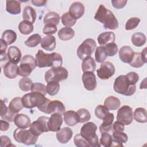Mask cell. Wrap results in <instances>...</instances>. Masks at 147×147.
<instances>
[{"instance_id":"6da1fadb","label":"cell","mask_w":147,"mask_h":147,"mask_svg":"<svg viewBox=\"0 0 147 147\" xmlns=\"http://www.w3.org/2000/svg\"><path fill=\"white\" fill-rule=\"evenodd\" d=\"M36 66L38 68L59 67H61L63 58L61 55L57 52L46 53L39 49L36 54Z\"/></svg>"},{"instance_id":"7a4b0ae2","label":"cell","mask_w":147,"mask_h":147,"mask_svg":"<svg viewBox=\"0 0 147 147\" xmlns=\"http://www.w3.org/2000/svg\"><path fill=\"white\" fill-rule=\"evenodd\" d=\"M94 19L102 23L106 29L115 30L119 26L118 21L113 12L107 9L103 5H99L94 16Z\"/></svg>"},{"instance_id":"3957f363","label":"cell","mask_w":147,"mask_h":147,"mask_svg":"<svg viewBox=\"0 0 147 147\" xmlns=\"http://www.w3.org/2000/svg\"><path fill=\"white\" fill-rule=\"evenodd\" d=\"M113 88L115 92L125 95L131 96L136 90V84H131L126 75L118 76L114 83Z\"/></svg>"},{"instance_id":"277c9868","label":"cell","mask_w":147,"mask_h":147,"mask_svg":"<svg viewBox=\"0 0 147 147\" xmlns=\"http://www.w3.org/2000/svg\"><path fill=\"white\" fill-rule=\"evenodd\" d=\"M96 125L92 122L86 123L81 127L80 134L86 140L90 146L96 147L100 146L98 141V137L96 134Z\"/></svg>"},{"instance_id":"5b68a950","label":"cell","mask_w":147,"mask_h":147,"mask_svg":"<svg viewBox=\"0 0 147 147\" xmlns=\"http://www.w3.org/2000/svg\"><path fill=\"white\" fill-rule=\"evenodd\" d=\"M45 95L37 92H31L25 94L22 98V103L24 107L32 109L37 107L40 108L47 100Z\"/></svg>"},{"instance_id":"8992f818","label":"cell","mask_w":147,"mask_h":147,"mask_svg":"<svg viewBox=\"0 0 147 147\" xmlns=\"http://www.w3.org/2000/svg\"><path fill=\"white\" fill-rule=\"evenodd\" d=\"M13 137L17 142L26 145H34L38 140V136L33 134L30 130L18 127L14 131Z\"/></svg>"},{"instance_id":"52a82bcc","label":"cell","mask_w":147,"mask_h":147,"mask_svg":"<svg viewBox=\"0 0 147 147\" xmlns=\"http://www.w3.org/2000/svg\"><path fill=\"white\" fill-rule=\"evenodd\" d=\"M36 67V59L30 55H26L21 59L18 68V75L22 77H27L30 75Z\"/></svg>"},{"instance_id":"ba28073f","label":"cell","mask_w":147,"mask_h":147,"mask_svg":"<svg viewBox=\"0 0 147 147\" xmlns=\"http://www.w3.org/2000/svg\"><path fill=\"white\" fill-rule=\"evenodd\" d=\"M68 76L67 69L62 67H53L48 70L44 76L45 80L47 83L49 82H59L67 79Z\"/></svg>"},{"instance_id":"9c48e42d","label":"cell","mask_w":147,"mask_h":147,"mask_svg":"<svg viewBox=\"0 0 147 147\" xmlns=\"http://www.w3.org/2000/svg\"><path fill=\"white\" fill-rule=\"evenodd\" d=\"M96 44L92 38H87L79 46L77 49V56L82 61L88 57H90L92 53L95 50Z\"/></svg>"},{"instance_id":"30bf717a","label":"cell","mask_w":147,"mask_h":147,"mask_svg":"<svg viewBox=\"0 0 147 147\" xmlns=\"http://www.w3.org/2000/svg\"><path fill=\"white\" fill-rule=\"evenodd\" d=\"M48 117L41 116L38 119L33 122L30 125L29 130L30 131L36 136H39L44 132H48L49 131L48 128Z\"/></svg>"},{"instance_id":"8fae6325","label":"cell","mask_w":147,"mask_h":147,"mask_svg":"<svg viewBox=\"0 0 147 147\" xmlns=\"http://www.w3.org/2000/svg\"><path fill=\"white\" fill-rule=\"evenodd\" d=\"M117 119L124 125L131 124L133 120L132 109L127 105L122 106L117 111Z\"/></svg>"},{"instance_id":"7c38bea8","label":"cell","mask_w":147,"mask_h":147,"mask_svg":"<svg viewBox=\"0 0 147 147\" xmlns=\"http://www.w3.org/2000/svg\"><path fill=\"white\" fill-rule=\"evenodd\" d=\"M115 67L112 63L109 61L103 63L99 68L96 70L98 76L102 80L109 79L115 74Z\"/></svg>"},{"instance_id":"4fadbf2b","label":"cell","mask_w":147,"mask_h":147,"mask_svg":"<svg viewBox=\"0 0 147 147\" xmlns=\"http://www.w3.org/2000/svg\"><path fill=\"white\" fill-rule=\"evenodd\" d=\"M82 82L84 88L88 91L94 90L97 85L96 76L92 72H84L82 75Z\"/></svg>"},{"instance_id":"5bb4252c","label":"cell","mask_w":147,"mask_h":147,"mask_svg":"<svg viewBox=\"0 0 147 147\" xmlns=\"http://www.w3.org/2000/svg\"><path fill=\"white\" fill-rule=\"evenodd\" d=\"M65 111V107L64 104L60 100H50L48 103L45 113L49 114L57 113L61 115H63Z\"/></svg>"},{"instance_id":"9a60e30c","label":"cell","mask_w":147,"mask_h":147,"mask_svg":"<svg viewBox=\"0 0 147 147\" xmlns=\"http://www.w3.org/2000/svg\"><path fill=\"white\" fill-rule=\"evenodd\" d=\"M63 123L62 115L55 113L52 114L48 120V128L51 131H57Z\"/></svg>"},{"instance_id":"2e32d148","label":"cell","mask_w":147,"mask_h":147,"mask_svg":"<svg viewBox=\"0 0 147 147\" xmlns=\"http://www.w3.org/2000/svg\"><path fill=\"white\" fill-rule=\"evenodd\" d=\"M134 55V52L129 46H123L119 51V57L125 63L129 64L133 60Z\"/></svg>"},{"instance_id":"e0dca14e","label":"cell","mask_w":147,"mask_h":147,"mask_svg":"<svg viewBox=\"0 0 147 147\" xmlns=\"http://www.w3.org/2000/svg\"><path fill=\"white\" fill-rule=\"evenodd\" d=\"M68 12L75 20L79 19L84 13V6L80 2H75L70 6Z\"/></svg>"},{"instance_id":"ac0fdd59","label":"cell","mask_w":147,"mask_h":147,"mask_svg":"<svg viewBox=\"0 0 147 147\" xmlns=\"http://www.w3.org/2000/svg\"><path fill=\"white\" fill-rule=\"evenodd\" d=\"M73 131L71 129L68 127H64L57 131L56 138L59 142L66 144L71 139Z\"/></svg>"},{"instance_id":"d6986e66","label":"cell","mask_w":147,"mask_h":147,"mask_svg":"<svg viewBox=\"0 0 147 147\" xmlns=\"http://www.w3.org/2000/svg\"><path fill=\"white\" fill-rule=\"evenodd\" d=\"M14 122L16 126L21 129H26L31 124L30 118L24 114H17L14 118Z\"/></svg>"},{"instance_id":"ffe728a7","label":"cell","mask_w":147,"mask_h":147,"mask_svg":"<svg viewBox=\"0 0 147 147\" xmlns=\"http://www.w3.org/2000/svg\"><path fill=\"white\" fill-rule=\"evenodd\" d=\"M18 67L10 61L3 67V73L5 76L9 79H14L18 75Z\"/></svg>"},{"instance_id":"44dd1931","label":"cell","mask_w":147,"mask_h":147,"mask_svg":"<svg viewBox=\"0 0 147 147\" xmlns=\"http://www.w3.org/2000/svg\"><path fill=\"white\" fill-rule=\"evenodd\" d=\"M7 56L10 62L17 64L21 60V52L20 49L15 46L10 47L7 50Z\"/></svg>"},{"instance_id":"7402d4cb","label":"cell","mask_w":147,"mask_h":147,"mask_svg":"<svg viewBox=\"0 0 147 147\" xmlns=\"http://www.w3.org/2000/svg\"><path fill=\"white\" fill-rule=\"evenodd\" d=\"M114 115L113 113H109L102 119L103 122L99 126V131L100 133L103 132H109L112 130V125L114 121Z\"/></svg>"},{"instance_id":"603a6c76","label":"cell","mask_w":147,"mask_h":147,"mask_svg":"<svg viewBox=\"0 0 147 147\" xmlns=\"http://www.w3.org/2000/svg\"><path fill=\"white\" fill-rule=\"evenodd\" d=\"M115 40V34L112 32H105L100 33L98 37V41L100 46L114 42Z\"/></svg>"},{"instance_id":"cb8c5ba5","label":"cell","mask_w":147,"mask_h":147,"mask_svg":"<svg viewBox=\"0 0 147 147\" xmlns=\"http://www.w3.org/2000/svg\"><path fill=\"white\" fill-rule=\"evenodd\" d=\"M1 117L2 119L11 122L14 121V118L17 114L12 112L9 107H7L4 102L1 100Z\"/></svg>"},{"instance_id":"d4e9b609","label":"cell","mask_w":147,"mask_h":147,"mask_svg":"<svg viewBox=\"0 0 147 147\" xmlns=\"http://www.w3.org/2000/svg\"><path fill=\"white\" fill-rule=\"evenodd\" d=\"M41 47L48 51H52L56 47V42L54 36L49 35L43 37L41 42Z\"/></svg>"},{"instance_id":"484cf974","label":"cell","mask_w":147,"mask_h":147,"mask_svg":"<svg viewBox=\"0 0 147 147\" xmlns=\"http://www.w3.org/2000/svg\"><path fill=\"white\" fill-rule=\"evenodd\" d=\"M6 10L9 13L16 15L21 13V3L20 1L15 0H7L6 1Z\"/></svg>"},{"instance_id":"4316f807","label":"cell","mask_w":147,"mask_h":147,"mask_svg":"<svg viewBox=\"0 0 147 147\" xmlns=\"http://www.w3.org/2000/svg\"><path fill=\"white\" fill-rule=\"evenodd\" d=\"M63 115L64 122L68 126H73L79 122L77 113L73 110L65 111Z\"/></svg>"},{"instance_id":"83f0119b","label":"cell","mask_w":147,"mask_h":147,"mask_svg":"<svg viewBox=\"0 0 147 147\" xmlns=\"http://www.w3.org/2000/svg\"><path fill=\"white\" fill-rule=\"evenodd\" d=\"M113 144L112 146H122L123 145L122 144H125L127 141L128 140V137L127 135L122 132L120 131H114L113 133Z\"/></svg>"},{"instance_id":"f1b7e54d","label":"cell","mask_w":147,"mask_h":147,"mask_svg":"<svg viewBox=\"0 0 147 147\" xmlns=\"http://www.w3.org/2000/svg\"><path fill=\"white\" fill-rule=\"evenodd\" d=\"M22 18L24 20L33 24L36 19V12L35 10L30 6H25L23 10Z\"/></svg>"},{"instance_id":"f546056e","label":"cell","mask_w":147,"mask_h":147,"mask_svg":"<svg viewBox=\"0 0 147 147\" xmlns=\"http://www.w3.org/2000/svg\"><path fill=\"white\" fill-rule=\"evenodd\" d=\"M104 105L110 110H115L119 107L121 101L117 97L109 96L105 100Z\"/></svg>"},{"instance_id":"4dcf8cb0","label":"cell","mask_w":147,"mask_h":147,"mask_svg":"<svg viewBox=\"0 0 147 147\" xmlns=\"http://www.w3.org/2000/svg\"><path fill=\"white\" fill-rule=\"evenodd\" d=\"M57 35L60 40L67 41L74 37L75 32L70 27H64L59 30Z\"/></svg>"},{"instance_id":"1f68e13d","label":"cell","mask_w":147,"mask_h":147,"mask_svg":"<svg viewBox=\"0 0 147 147\" xmlns=\"http://www.w3.org/2000/svg\"><path fill=\"white\" fill-rule=\"evenodd\" d=\"M96 69V63L94 59L90 57L84 59L82 63V69L84 72H94Z\"/></svg>"},{"instance_id":"d6a6232c","label":"cell","mask_w":147,"mask_h":147,"mask_svg":"<svg viewBox=\"0 0 147 147\" xmlns=\"http://www.w3.org/2000/svg\"><path fill=\"white\" fill-rule=\"evenodd\" d=\"M60 20V17L57 13L55 11H49L47 13L43 20L45 25L47 24H53L57 25Z\"/></svg>"},{"instance_id":"836d02e7","label":"cell","mask_w":147,"mask_h":147,"mask_svg":"<svg viewBox=\"0 0 147 147\" xmlns=\"http://www.w3.org/2000/svg\"><path fill=\"white\" fill-rule=\"evenodd\" d=\"M8 107L12 112L17 114L24 107L22 103V98L16 97L12 99L9 103Z\"/></svg>"},{"instance_id":"e575fe53","label":"cell","mask_w":147,"mask_h":147,"mask_svg":"<svg viewBox=\"0 0 147 147\" xmlns=\"http://www.w3.org/2000/svg\"><path fill=\"white\" fill-rule=\"evenodd\" d=\"M1 39L7 45H11L16 41L17 39V34L14 30L7 29L3 32Z\"/></svg>"},{"instance_id":"d590c367","label":"cell","mask_w":147,"mask_h":147,"mask_svg":"<svg viewBox=\"0 0 147 147\" xmlns=\"http://www.w3.org/2000/svg\"><path fill=\"white\" fill-rule=\"evenodd\" d=\"M146 38L145 35L140 32H137L134 33L131 36V41L132 44L136 47H141L144 45L146 42Z\"/></svg>"},{"instance_id":"8d00e7d4","label":"cell","mask_w":147,"mask_h":147,"mask_svg":"<svg viewBox=\"0 0 147 147\" xmlns=\"http://www.w3.org/2000/svg\"><path fill=\"white\" fill-rule=\"evenodd\" d=\"M134 118L139 123H146L147 122L146 111L144 108H137L134 112Z\"/></svg>"},{"instance_id":"74e56055","label":"cell","mask_w":147,"mask_h":147,"mask_svg":"<svg viewBox=\"0 0 147 147\" xmlns=\"http://www.w3.org/2000/svg\"><path fill=\"white\" fill-rule=\"evenodd\" d=\"M18 29L21 34L26 35L31 33L33 31L34 26L32 23L24 20L19 24Z\"/></svg>"},{"instance_id":"f35d334b","label":"cell","mask_w":147,"mask_h":147,"mask_svg":"<svg viewBox=\"0 0 147 147\" xmlns=\"http://www.w3.org/2000/svg\"><path fill=\"white\" fill-rule=\"evenodd\" d=\"M41 37L39 34H32L25 41V44L30 48H33L38 45L41 42Z\"/></svg>"},{"instance_id":"ab89813d","label":"cell","mask_w":147,"mask_h":147,"mask_svg":"<svg viewBox=\"0 0 147 147\" xmlns=\"http://www.w3.org/2000/svg\"><path fill=\"white\" fill-rule=\"evenodd\" d=\"M18 84L20 88L22 91L24 92H28L31 90L33 82L30 78H28L27 77H24L20 79Z\"/></svg>"},{"instance_id":"60d3db41","label":"cell","mask_w":147,"mask_h":147,"mask_svg":"<svg viewBox=\"0 0 147 147\" xmlns=\"http://www.w3.org/2000/svg\"><path fill=\"white\" fill-rule=\"evenodd\" d=\"M61 20L63 25L65 27H71L76 22V20L72 17L69 12L64 13L61 17Z\"/></svg>"},{"instance_id":"b9f144b4","label":"cell","mask_w":147,"mask_h":147,"mask_svg":"<svg viewBox=\"0 0 147 147\" xmlns=\"http://www.w3.org/2000/svg\"><path fill=\"white\" fill-rule=\"evenodd\" d=\"M79 123H84L88 121L91 118V114L88 110L86 109H80L76 111Z\"/></svg>"},{"instance_id":"7bdbcfd3","label":"cell","mask_w":147,"mask_h":147,"mask_svg":"<svg viewBox=\"0 0 147 147\" xmlns=\"http://www.w3.org/2000/svg\"><path fill=\"white\" fill-rule=\"evenodd\" d=\"M60 90V84L57 82H49L47 83V92L51 96L56 95Z\"/></svg>"},{"instance_id":"ee69618b","label":"cell","mask_w":147,"mask_h":147,"mask_svg":"<svg viewBox=\"0 0 147 147\" xmlns=\"http://www.w3.org/2000/svg\"><path fill=\"white\" fill-rule=\"evenodd\" d=\"M102 47L107 56H114L118 51V46L115 42L110 43Z\"/></svg>"},{"instance_id":"f6af8a7d","label":"cell","mask_w":147,"mask_h":147,"mask_svg":"<svg viewBox=\"0 0 147 147\" xmlns=\"http://www.w3.org/2000/svg\"><path fill=\"white\" fill-rule=\"evenodd\" d=\"M100 139V144L105 147L111 146L113 143L112 136L108 132H103Z\"/></svg>"},{"instance_id":"bcb514c9","label":"cell","mask_w":147,"mask_h":147,"mask_svg":"<svg viewBox=\"0 0 147 147\" xmlns=\"http://www.w3.org/2000/svg\"><path fill=\"white\" fill-rule=\"evenodd\" d=\"M107 57V56L102 46H100L96 48L95 53V58L97 63H103L106 60Z\"/></svg>"},{"instance_id":"7dc6e473","label":"cell","mask_w":147,"mask_h":147,"mask_svg":"<svg viewBox=\"0 0 147 147\" xmlns=\"http://www.w3.org/2000/svg\"><path fill=\"white\" fill-rule=\"evenodd\" d=\"M109 113V110L105 105H99L95 109V116L99 119H103V118Z\"/></svg>"},{"instance_id":"c3c4849f","label":"cell","mask_w":147,"mask_h":147,"mask_svg":"<svg viewBox=\"0 0 147 147\" xmlns=\"http://www.w3.org/2000/svg\"><path fill=\"white\" fill-rule=\"evenodd\" d=\"M145 63L142 60L140 52H134V55L133 57V60L131 61L129 63L130 65L134 67V68H140Z\"/></svg>"},{"instance_id":"681fc988","label":"cell","mask_w":147,"mask_h":147,"mask_svg":"<svg viewBox=\"0 0 147 147\" xmlns=\"http://www.w3.org/2000/svg\"><path fill=\"white\" fill-rule=\"evenodd\" d=\"M74 142L78 147H89L88 142L80 134H76L74 138Z\"/></svg>"},{"instance_id":"f907efd6","label":"cell","mask_w":147,"mask_h":147,"mask_svg":"<svg viewBox=\"0 0 147 147\" xmlns=\"http://www.w3.org/2000/svg\"><path fill=\"white\" fill-rule=\"evenodd\" d=\"M140 19L138 17H131L129 18L126 22L125 29L130 30L135 29L140 24Z\"/></svg>"},{"instance_id":"816d5d0a","label":"cell","mask_w":147,"mask_h":147,"mask_svg":"<svg viewBox=\"0 0 147 147\" xmlns=\"http://www.w3.org/2000/svg\"><path fill=\"white\" fill-rule=\"evenodd\" d=\"M31 92H37L44 95L47 92V86L41 83H34L31 88Z\"/></svg>"},{"instance_id":"f5cc1de1","label":"cell","mask_w":147,"mask_h":147,"mask_svg":"<svg viewBox=\"0 0 147 147\" xmlns=\"http://www.w3.org/2000/svg\"><path fill=\"white\" fill-rule=\"evenodd\" d=\"M57 30V28L56 25L53 24H47L45 25L43 28V33L45 34L51 35L55 34Z\"/></svg>"},{"instance_id":"db71d44e","label":"cell","mask_w":147,"mask_h":147,"mask_svg":"<svg viewBox=\"0 0 147 147\" xmlns=\"http://www.w3.org/2000/svg\"><path fill=\"white\" fill-rule=\"evenodd\" d=\"M131 84H136L139 80V75L134 72H130L126 75Z\"/></svg>"},{"instance_id":"11a10c76","label":"cell","mask_w":147,"mask_h":147,"mask_svg":"<svg viewBox=\"0 0 147 147\" xmlns=\"http://www.w3.org/2000/svg\"><path fill=\"white\" fill-rule=\"evenodd\" d=\"M1 146L7 147V146H15L14 145L11 144V140L6 136H1Z\"/></svg>"},{"instance_id":"9f6ffc18","label":"cell","mask_w":147,"mask_h":147,"mask_svg":"<svg viewBox=\"0 0 147 147\" xmlns=\"http://www.w3.org/2000/svg\"><path fill=\"white\" fill-rule=\"evenodd\" d=\"M126 0H112L111 3L114 7L117 9H120L124 7L127 3Z\"/></svg>"},{"instance_id":"6f0895ef","label":"cell","mask_w":147,"mask_h":147,"mask_svg":"<svg viewBox=\"0 0 147 147\" xmlns=\"http://www.w3.org/2000/svg\"><path fill=\"white\" fill-rule=\"evenodd\" d=\"M125 130V125L120 122L118 121H115L113 123L112 125V130L113 132L114 131H120L122 132Z\"/></svg>"},{"instance_id":"680465c9","label":"cell","mask_w":147,"mask_h":147,"mask_svg":"<svg viewBox=\"0 0 147 147\" xmlns=\"http://www.w3.org/2000/svg\"><path fill=\"white\" fill-rule=\"evenodd\" d=\"M1 124H0V129L1 131H6L9 129L10 127V124L8 122L6 121L5 120L1 119Z\"/></svg>"},{"instance_id":"91938a15","label":"cell","mask_w":147,"mask_h":147,"mask_svg":"<svg viewBox=\"0 0 147 147\" xmlns=\"http://www.w3.org/2000/svg\"><path fill=\"white\" fill-rule=\"evenodd\" d=\"M31 2L33 5H34L36 6L40 7V6H44L45 5V3H47V1H45V0H32Z\"/></svg>"},{"instance_id":"94428289","label":"cell","mask_w":147,"mask_h":147,"mask_svg":"<svg viewBox=\"0 0 147 147\" xmlns=\"http://www.w3.org/2000/svg\"><path fill=\"white\" fill-rule=\"evenodd\" d=\"M7 44L3 40H2L1 38V47H0L1 54L6 52V48L7 47Z\"/></svg>"},{"instance_id":"6125c7cd","label":"cell","mask_w":147,"mask_h":147,"mask_svg":"<svg viewBox=\"0 0 147 147\" xmlns=\"http://www.w3.org/2000/svg\"><path fill=\"white\" fill-rule=\"evenodd\" d=\"M146 48H144V50L142 51V52L141 53V58L142 59V60L144 61V62L145 63H146L147 60H146Z\"/></svg>"}]
</instances>
